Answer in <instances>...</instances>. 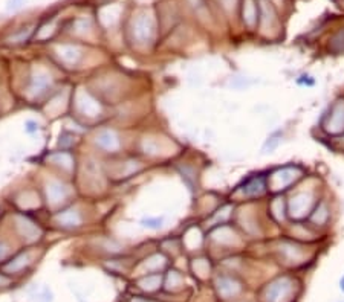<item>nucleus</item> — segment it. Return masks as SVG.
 <instances>
[{
  "instance_id": "f257e3e1",
  "label": "nucleus",
  "mask_w": 344,
  "mask_h": 302,
  "mask_svg": "<svg viewBox=\"0 0 344 302\" xmlns=\"http://www.w3.org/2000/svg\"><path fill=\"white\" fill-rule=\"evenodd\" d=\"M296 289V282L289 276L277 278L269 282L263 290L265 302H289Z\"/></svg>"
},
{
  "instance_id": "f03ea898",
  "label": "nucleus",
  "mask_w": 344,
  "mask_h": 302,
  "mask_svg": "<svg viewBox=\"0 0 344 302\" xmlns=\"http://www.w3.org/2000/svg\"><path fill=\"white\" fill-rule=\"evenodd\" d=\"M301 177V170L297 166H283L274 171L268 179L266 183L269 189L272 191H285L288 189L292 183H296Z\"/></svg>"
},
{
  "instance_id": "7ed1b4c3",
  "label": "nucleus",
  "mask_w": 344,
  "mask_h": 302,
  "mask_svg": "<svg viewBox=\"0 0 344 302\" xmlns=\"http://www.w3.org/2000/svg\"><path fill=\"white\" fill-rule=\"evenodd\" d=\"M132 36L133 38L141 43H150L155 37V19L152 14L141 12L132 20Z\"/></svg>"
},
{
  "instance_id": "20e7f679",
  "label": "nucleus",
  "mask_w": 344,
  "mask_h": 302,
  "mask_svg": "<svg viewBox=\"0 0 344 302\" xmlns=\"http://www.w3.org/2000/svg\"><path fill=\"white\" fill-rule=\"evenodd\" d=\"M314 195L310 192H299L292 195L288 203V212L294 220H301L312 212Z\"/></svg>"
},
{
  "instance_id": "39448f33",
  "label": "nucleus",
  "mask_w": 344,
  "mask_h": 302,
  "mask_svg": "<svg viewBox=\"0 0 344 302\" xmlns=\"http://www.w3.org/2000/svg\"><path fill=\"white\" fill-rule=\"evenodd\" d=\"M324 130L329 134H341L344 133V99H338L326 116Z\"/></svg>"
},
{
  "instance_id": "423d86ee",
  "label": "nucleus",
  "mask_w": 344,
  "mask_h": 302,
  "mask_svg": "<svg viewBox=\"0 0 344 302\" xmlns=\"http://www.w3.org/2000/svg\"><path fill=\"white\" fill-rule=\"evenodd\" d=\"M95 144L101 150L107 151V153H117L121 148V139L118 136V133L110 128H104L98 133L95 138Z\"/></svg>"
},
{
  "instance_id": "0eeeda50",
  "label": "nucleus",
  "mask_w": 344,
  "mask_h": 302,
  "mask_svg": "<svg viewBox=\"0 0 344 302\" xmlns=\"http://www.w3.org/2000/svg\"><path fill=\"white\" fill-rule=\"evenodd\" d=\"M216 292L223 299L234 298L242 292V284L231 276H219L216 279Z\"/></svg>"
},
{
  "instance_id": "6e6552de",
  "label": "nucleus",
  "mask_w": 344,
  "mask_h": 302,
  "mask_svg": "<svg viewBox=\"0 0 344 302\" xmlns=\"http://www.w3.org/2000/svg\"><path fill=\"white\" fill-rule=\"evenodd\" d=\"M266 189H268L266 179L263 176H254L245 182V185L242 187V194L248 198H254L263 195Z\"/></svg>"
},
{
  "instance_id": "1a4fd4ad",
  "label": "nucleus",
  "mask_w": 344,
  "mask_h": 302,
  "mask_svg": "<svg viewBox=\"0 0 344 302\" xmlns=\"http://www.w3.org/2000/svg\"><path fill=\"white\" fill-rule=\"evenodd\" d=\"M51 84H52L51 75H47L46 72H42V71H37L31 78L29 93L32 96H42L49 87H51Z\"/></svg>"
},
{
  "instance_id": "9d476101",
  "label": "nucleus",
  "mask_w": 344,
  "mask_h": 302,
  "mask_svg": "<svg viewBox=\"0 0 344 302\" xmlns=\"http://www.w3.org/2000/svg\"><path fill=\"white\" fill-rule=\"evenodd\" d=\"M55 222L61 226V227H66V229H74V227H78L81 225V222H83V218H81V214L78 209L75 208H68L64 209L61 212H58L55 215Z\"/></svg>"
},
{
  "instance_id": "9b49d317",
  "label": "nucleus",
  "mask_w": 344,
  "mask_h": 302,
  "mask_svg": "<svg viewBox=\"0 0 344 302\" xmlns=\"http://www.w3.org/2000/svg\"><path fill=\"white\" fill-rule=\"evenodd\" d=\"M57 55L64 64L75 66V64H78L81 57H83V50L74 44H63V46L57 47Z\"/></svg>"
},
{
  "instance_id": "f8f14e48",
  "label": "nucleus",
  "mask_w": 344,
  "mask_h": 302,
  "mask_svg": "<svg viewBox=\"0 0 344 302\" xmlns=\"http://www.w3.org/2000/svg\"><path fill=\"white\" fill-rule=\"evenodd\" d=\"M258 22L261 25V29L268 31V26L272 28V25L277 22V14L275 9L272 6V3H269L268 0H258Z\"/></svg>"
},
{
  "instance_id": "ddd939ff",
  "label": "nucleus",
  "mask_w": 344,
  "mask_h": 302,
  "mask_svg": "<svg viewBox=\"0 0 344 302\" xmlns=\"http://www.w3.org/2000/svg\"><path fill=\"white\" fill-rule=\"evenodd\" d=\"M242 19L247 28L254 29L258 23V5L257 0H243L242 2Z\"/></svg>"
},
{
  "instance_id": "4468645a",
  "label": "nucleus",
  "mask_w": 344,
  "mask_h": 302,
  "mask_svg": "<svg viewBox=\"0 0 344 302\" xmlns=\"http://www.w3.org/2000/svg\"><path fill=\"white\" fill-rule=\"evenodd\" d=\"M46 194H47V200L51 201L52 205H58L61 201H64L69 195V189L66 188V185H63L61 182L52 180L47 183L46 187Z\"/></svg>"
},
{
  "instance_id": "2eb2a0df",
  "label": "nucleus",
  "mask_w": 344,
  "mask_h": 302,
  "mask_svg": "<svg viewBox=\"0 0 344 302\" xmlns=\"http://www.w3.org/2000/svg\"><path fill=\"white\" fill-rule=\"evenodd\" d=\"M77 106H78V110L86 116H96L100 113V106H98V103L89 93H85V92L78 93Z\"/></svg>"
},
{
  "instance_id": "dca6fc26",
  "label": "nucleus",
  "mask_w": 344,
  "mask_h": 302,
  "mask_svg": "<svg viewBox=\"0 0 344 302\" xmlns=\"http://www.w3.org/2000/svg\"><path fill=\"white\" fill-rule=\"evenodd\" d=\"M17 227L20 230V235L26 241H36L42 235V232L37 227V225L29 222L28 218H25V217H19L17 218Z\"/></svg>"
},
{
  "instance_id": "f3484780",
  "label": "nucleus",
  "mask_w": 344,
  "mask_h": 302,
  "mask_svg": "<svg viewBox=\"0 0 344 302\" xmlns=\"http://www.w3.org/2000/svg\"><path fill=\"white\" fill-rule=\"evenodd\" d=\"M280 254L288 263H292V264L301 263V260L304 257L301 247L294 244V243H282L280 244Z\"/></svg>"
},
{
  "instance_id": "a211bd4d",
  "label": "nucleus",
  "mask_w": 344,
  "mask_h": 302,
  "mask_svg": "<svg viewBox=\"0 0 344 302\" xmlns=\"http://www.w3.org/2000/svg\"><path fill=\"white\" fill-rule=\"evenodd\" d=\"M331 218V212H329V206L326 205V201H321L318 203V206L310 212V222L317 226H324Z\"/></svg>"
},
{
  "instance_id": "6ab92c4d",
  "label": "nucleus",
  "mask_w": 344,
  "mask_h": 302,
  "mask_svg": "<svg viewBox=\"0 0 344 302\" xmlns=\"http://www.w3.org/2000/svg\"><path fill=\"white\" fill-rule=\"evenodd\" d=\"M29 264V254H20L15 258H12L8 264H5V272L8 273H17L22 268H25Z\"/></svg>"
},
{
  "instance_id": "aec40b11",
  "label": "nucleus",
  "mask_w": 344,
  "mask_h": 302,
  "mask_svg": "<svg viewBox=\"0 0 344 302\" xmlns=\"http://www.w3.org/2000/svg\"><path fill=\"white\" fill-rule=\"evenodd\" d=\"M120 6L117 5H110V6H106L100 11V19L101 22L106 25V26H112L115 22L118 20V15H120Z\"/></svg>"
},
{
  "instance_id": "412c9836",
  "label": "nucleus",
  "mask_w": 344,
  "mask_h": 302,
  "mask_svg": "<svg viewBox=\"0 0 344 302\" xmlns=\"http://www.w3.org/2000/svg\"><path fill=\"white\" fill-rule=\"evenodd\" d=\"M161 281H162V278H161L159 273H149L142 279H139V287L147 290V292H155V290L159 289Z\"/></svg>"
},
{
  "instance_id": "4be33fe9",
  "label": "nucleus",
  "mask_w": 344,
  "mask_h": 302,
  "mask_svg": "<svg viewBox=\"0 0 344 302\" xmlns=\"http://www.w3.org/2000/svg\"><path fill=\"white\" fill-rule=\"evenodd\" d=\"M49 159H51L54 163L63 166L64 170H68V171H71L72 168H74V157L69 153H66V151H60V153H55L52 156H49Z\"/></svg>"
},
{
  "instance_id": "5701e85b",
  "label": "nucleus",
  "mask_w": 344,
  "mask_h": 302,
  "mask_svg": "<svg viewBox=\"0 0 344 302\" xmlns=\"http://www.w3.org/2000/svg\"><path fill=\"white\" fill-rule=\"evenodd\" d=\"M164 265H166V258H164L162 255H153L149 260H145V263H144L145 270L150 272V273H156Z\"/></svg>"
},
{
  "instance_id": "b1692460",
  "label": "nucleus",
  "mask_w": 344,
  "mask_h": 302,
  "mask_svg": "<svg viewBox=\"0 0 344 302\" xmlns=\"http://www.w3.org/2000/svg\"><path fill=\"white\" fill-rule=\"evenodd\" d=\"M269 209H271V214L274 215V218H275L277 222H283V220H285V212H286V209H285L283 198H280V197L274 198L272 203H271V206H269Z\"/></svg>"
},
{
  "instance_id": "393cba45",
  "label": "nucleus",
  "mask_w": 344,
  "mask_h": 302,
  "mask_svg": "<svg viewBox=\"0 0 344 302\" xmlns=\"http://www.w3.org/2000/svg\"><path fill=\"white\" fill-rule=\"evenodd\" d=\"M166 285H167L169 290H177V289H181L182 285H184V278H182V275L179 273V272H176V270L169 272L167 279H166Z\"/></svg>"
},
{
  "instance_id": "a878e982",
  "label": "nucleus",
  "mask_w": 344,
  "mask_h": 302,
  "mask_svg": "<svg viewBox=\"0 0 344 302\" xmlns=\"http://www.w3.org/2000/svg\"><path fill=\"white\" fill-rule=\"evenodd\" d=\"M329 49L335 54H344V28L340 29L335 36L331 38Z\"/></svg>"
},
{
  "instance_id": "bb28decb",
  "label": "nucleus",
  "mask_w": 344,
  "mask_h": 302,
  "mask_svg": "<svg viewBox=\"0 0 344 302\" xmlns=\"http://www.w3.org/2000/svg\"><path fill=\"white\" fill-rule=\"evenodd\" d=\"M280 141H282V133H272L271 136L266 139L263 148H261V153L263 154H269V153H274V150L280 145Z\"/></svg>"
},
{
  "instance_id": "cd10ccee",
  "label": "nucleus",
  "mask_w": 344,
  "mask_h": 302,
  "mask_svg": "<svg viewBox=\"0 0 344 302\" xmlns=\"http://www.w3.org/2000/svg\"><path fill=\"white\" fill-rule=\"evenodd\" d=\"M193 268H194V272L198 273L199 276L205 278L207 273L210 272V264L207 260H194V264H193Z\"/></svg>"
},
{
  "instance_id": "c85d7f7f",
  "label": "nucleus",
  "mask_w": 344,
  "mask_h": 302,
  "mask_svg": "<svg viewBox=\"0 0 344 302\" xmlns=\"http://www.w3.org/2000/svg\"><path fill=\"white\" fill-rule=\"evenodd\" d=\"M29 37H31V28H23L17 34H14L11 40H14V43H22V41L28 40Z\"/></svg>"
},
{
  "instance_id": "c756f323",
  "label": "nucleus",
  "mask_w": 344,
  "mask_h": 302,
  "mask_svg": "<svg viewBox=\"0 0 344 302\" xmlns=\"http://www.w3.org/2000/svg\"><path fill=\"white\" fill-rule=\"evenodd\" d=\"M142 226L149 229H159L162 226V218H144Z\"/></svg>"
},
{
  "instance_id": "7c9ffc66",
  "label": "nucleus",
  "mask_w": 344,
  "mask_h": 302,
  "mask_svg": "<svg viewBox=\"0 0 344 302\" xmlns=\"http://www.w3.org/2000/svg\"><path fill=\"white\" fill-rule=\"evenodd\" d=\"M75 28H77L75 29L77 32H85L90 28V20L89 19H80L75 22Z\"/></svg>"
},
{
  "instance_id": "2f4dec72",
  "label": "nucleus",
  "mask_w": 344,
  "mask_h": 302,
  "mask_svg": "<svg viewBox=\"0 0 344 302\" xmlns=\"http://www.w3.org/2000/svg\"><path fill=\"white\" fill-rule=\"evenodd\" d=\"M23 2H25V0H9V2H8V9L11 11H15V9H19L22 5H23Z\"/></svg>"
},
{
  "instance_id": "473e14b6",
  "label": "nucleus",
  "mask_w": 344,
  "mask_h": 302,
  "mask_svg": "<svg viewBox=\"0 0 344 302\" xmlns=\"http://www.w3.org/2000/svg\"><path fill=\"white\" fill-rule=\"evenodd\" d=\"M8 252H9V247L3 241H0V260H3L8 255Z\"/></svg>"
},
{
  "instance_id": "72a5a7b5",
  "label": "nucleus",
  "mask_w": 344,
  "mask_h": 302,
  "mask_svg": "<svg viewBox=\"0 0 344 302\" xmlns=\"http://www.w3.org/2000/svg\"><path fill=\"white\" fill-rule=\"evenodd\" d=\"M37 130H39L37 122H34V121H26V131H28V133H34V131H37Z\"/></svg>"
},
{
  "instance_id": "f704fd0d",
  "label": "nucleus",
  "mask_w": 344,
  "mask_h": 302,
  "mask_svg": "<svg viewBox=\"0 0 344 302\" xmlns=\"http://www.w3.org/2000/svg\"><path fill=\"white\" fill-rule=\"evenodd\" d=\"M219 2L222 3L223 8L226 9H233L236 6V0H219Z\"/></svg>"
},
{
  "instance_id": "c9c22d12",
  "label": "nucleus",
  "mask_w": 344,
  "mask_h": 302,
  "mask_svg": "<svg viewBox=\"0 0 344 302\" xmlns=\"http://www.w3.org/2000/svg\"><path fill=\"white\" fill-rule=\"evenodd\" d=\"M2 284H8V278H5V276H0V285Z\"/></svg>"
},
{
  "instance_id": "e433bc0d",
  "label": "nucleus",
  "mask_w": 344,
  "mask_h": 302,
  "mask_svg": "<svg viewBox=\"0 0 344 302\" xmlns=\"http://www.w3.org/2000/svg\"><path fill=\"white\" fill-rule=\"evenodd\" d=\"M340 287H341V290L344 292V276L341 278V281H340Z\"/></svg>"
},
{
  "instance_id": "4c0bfd02",
  "label": "nucleus",
  "mask_w": 344,
  "mask_h": 302,
  "mask_svg": "<svg viewBox=\"0 0 344 302\" xmlns=\"http://www.w3.org/2000/svg\"><path fill=\"white\" fill-rule=\"evenodd\" d=\"M133 302H141V301H133Z\"/></svg>"
}]
</instances>
